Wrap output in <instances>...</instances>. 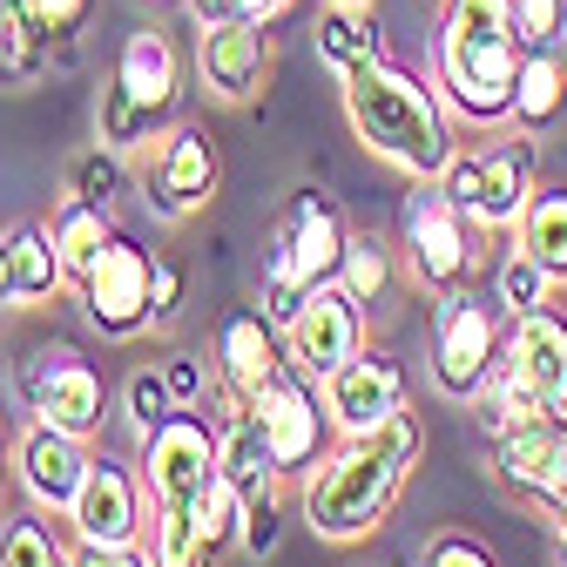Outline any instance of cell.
I'll use <instances>...</instances> for the list:
<instances>
[{"mask_svg": "<svg viewBox=\"0 0 567 567\" xmlns=\"http://www.w3.org/2000/svg\"><path fill=\"white\" fill-rule=\"evenodd\" d=\"M89 460L95 446L82 433H68V425H48V419H28L14 433V480L28 493V507L68 520V507H75V493L89 480Z\"/></svg>", "mask_w": 567, "mask_h": 567, "instance_id": "15", "label": "cell"}, {"mask_svg": "<svg viewBox=\"0 0 567 567\" xmlns=\"http://www.w3.org/2000/svg\"><path fill=\"white\" fill-rule=\"evenodd\" d=\"M331 8H379V0H331Z\"/></svg>", "mask_w": 567, "mask_h": 567, "instance_id": "48", "label": "cell"}, {"mask_svg": "<svg viewBox=\"0 0 567 567\" xmlns=\"http://www.w3.org/2000/svg\"><path fill=\"white\" fill-rule=\"evenodd\" d=\"M284 365H291V359H284V331L264 318V311H230L224 324H217V385L237 399V405H250Z\"/></svg>", "mask_w": 567, "mask_h": 567, "instance_id": "22", "label": "cell"}, {"mask_svg": "<svg viewBox=\"0 0 567 567\" xmlns=\"http://www.w3.org/2000/svg\"><path fill=\"white\" fill-rule=\"evenodd\" d=\"M14 392L28 405V419H48V425H68V433L95 440L102 419H109V379L95 372V359H82V344L68 338H48L34 344L21 372H14Z\"/></svg>", "mask_w": 567, "mask_h": 567, "instance_id": "7", "label": "cell"}, {"mask_svg": "<svg viewBox=\"0 0 567 567\" xmlns=\"http://www.w3.org/2000/svg\"><path fill=\"white\" fill-rule=\"evenodd\" d=\"M14 480V433H8V419H0V493H8Z\"/></svg>", "mask_w": 567, "mask_h": 567, "instance_id": "46", "label": "cell"}, {"mask_svg": "<svg viewBox=\"0 0 567 567\" xmlns=\"http://www.w3.org/2000/svg\"><path fill=\"white\" fill-rule=\"evenodd\" d=\"M425 453V425L419 412L405 405L399 419H385L379 433H351L338 440L298 486V507H305V527L331 547H351V540H372L385 527V514L399 507V493L412 480Z\"/></svg>", "mask_w": 567, "mask_h": 567, "instance_id": "1", "label": "cell"}, {"mask_svg": "<svg viewBox=\"0 0 567 567\" xmlns=\"http://www.w3.org/2000/svg\"><path fill=\"white\" fill-rule=\"evenodd\" d=\"M163 379H169V392H176L183 405H203V392H209V379H203V365H196V359H169V365H163Z\"/></svg>", "mask_w": 567, "mask_h": 567, "instance_id": "43", "label": "cell"}, {"mask_svg": "<svg viewBox=\"0 0 567 567\" xmlns=\"http://www.w3.org/2000/svg\"><path fill=\"white\" fill-rule=\"evenodd\" d=\"M183 14H189L196 34H203V28H224V21H244V14H237V0H183Z\"/></svg>", "mask_w": 567, "mask_h": 567, "instance_id": "44", "label": "cell"}, {"mask_svg": "<svg viewBox=\"0 0 567 567\" xmlns=\"http://www.w3.org/2000/svg\"><path fill=\"white\" fill-rule=\"evenodd\" d=\"M311 41H318V54L338 68V75H351V68H365V61H379L385 54V28H379V14L372 8H318V28H311Z\"/></svg>", "mask_w": 567, "mask_h": 567, "instance_id": "23", "label": "cell"}, {"mask_svg": "<svg viewBox=\"0 0 567 567\" xmlns=\"http://www.w3.org/2000/svg\"><path fill=\"white\" fill-rule=\"evenodd\" d=\"M554 291L560 284L527 257V250H507L501 257V277H493V298H501V311L507 318H520V311H540V305H554Z\"/></svg>", "mask_w": 567, "mask_h": 567, "instance_id": "31", "label": "cell"}, {"mask_svg": "<svg viewBox=\"0 0 567 567\" xmlns=\"http://www.w3.org/2000/svg\"><path fill=\"white\" fill-rule=\"evenodd\" d=\"M189 527H196V547H203L209 560H224V554L244 540V501H237V486H230L224 473L189 501Z\"/></svg>", "mask_w": 567, "mask_h": 567, "instance_id": "30", "label": "cell"}, {"mask_svg": "<svg viewBox=\"0 0 567 567\" xmlns=\"http://www.w3.org/2000/svg\"><path fill=\"white\" fill-rule=\"evenodd\" d=\"M224 189V156H217V135L203 122H169L156 135V156L142 169V209L156 224H189L203 217Z\"/></svg>", "mask_w": 567, "mask_h": 567, "instance_id": "8", "label": "cell"}, {"mask_svg": "<svg viewBox=\"0 0 567 567\" xmlns=\"http://www.w3.org/2000/svg\"><path fill=\"white\" fill-rule=\"evenodd\" d=\"M277 514H284V507H250V514H244V540H237V547L264 560V554L277 547Z\"/></svg>", "mask_w": 567, "mask_h": 567, "instance_id": "42", "label": "cell"}, {"mask_svg": "<svg viewBox=\"0 0 567 567\" xmlns=\"http://www.w3.org/2000/svg\"><path fill=\"white\" fill-rule=\"evenodd\" d=\"M156 135H163V122L150 109H142L135 95H122L115 82H102V102H95V142L102 150L135 156V150H156Z\"/></svg>", "mask_w": 567, "mask_h": 567, "instance_id": "29", "label": "cell"}, {"mask_svg": "<svg viewBox=\"0 0 567 567\" xmlns=\"http://www.w3.org/2000/svg\"><path fill=\"white\" fill-rule=\"evenodd\" d=\"M501 298H480L473 284L453 298H440L433 311V385L460 405H473L493 379V365H501L507 351V324H501Z\"/></svg>", "mask_w": 567, "mask_h": 567, "instance_id": "6", "label": "cell"}, {"mask_svg": "<svg viewBox=\"0 0 567 567\" xmlns=\"http://www.w3.org/2000/svg\"><path fill=\"white\" fill-rule=\"evenodd\" d=\"M567 115V54H527L520 61V95H514V128L547 135Z\"/></svg>", "mask_w": 567, "mask_h": 567, "instance_id": "24", "label": "cell"}, {"mask_svg": "<svg viewBox=\"0 0 567 567\" xmlns=\"http://www.w3.org/2000/svg\"><path fill=\"white\" fill-rule=\"evenodd\" d=\"M344 122L365 142V156H379L405 183H433L460 150L440 82L425 89V75H412V68L392 61V54H379V61L344 75Z\"/></svg>", "mask_w": 567, "mask_h": 567, "instance_id": "2", "label": "cell"}, {"mask_svg": "<svg viewBox=\"0 0 567 567\" xmlns=\"http://www.w3.org/2000/svg\"><path fill=\"white\" fill-rule=\"evenodd\" d=\"M0 8H8V0H0Z\"/></svg>", "mask_w": 567, "mask_h": 567, "instance_id": "49", "label": "cell"}, {"mask_svg": "<svg viewBox=\"0 0 567 567\" xmlns=\"http://www.w3.org/2000/svg\"><path fill=\"white\" fill-rule=\"evenodd\" d=\"M150 277H156V250H142V237L115 230L109 250L75 277V305L102 338H142L150 318Z\"/></svg>", "mask_w": 567, "mask_h": 567, "instance_id": "10", "label": "cell"}, {"mask_svg": "<svg viewBox=\"0 0 567 567\" xmlns=\"http://www.w3.org/2000/svg\"><path fill=\"white\" fill-rule=\"evenodd\" d=\"M109 82H115L122 95H135L142 109H150V115L169 128V122H176V109H183V89H189V68H183L176 34H169V28H156V21H150V28H135V34H122Z\"/></svg>", "mask_w": 567, "mask_h": 567, "instance_id": "18", "label": "cell"}, {"mask_svg": "<svg viewBox=\"0 0 567 567\" xmlns=\"http://www.w3.org/2000/svg\"><path fill=\"white\" fill-rule=\"evenodd\" d=\"M250 412H257V425H264L277 466L291 473V480H305V473L331 453V433H338V425H331V412H324V385L305 379L298 365H284V372L250 399Z\"/></svg>", "mask_w": 567, "mask_h": 567, "instance_id": "12", "label": "cell"}, {"mask_svg": "<svg viewBox=\"0 0 567 567\" xmlns=\"http://www.w3.org/2000/svg\"><path fill=\"white\" fill-rule=\"evenodd\" d=\"M41 68H48V41L28 28V14L8 0V8H0V75H8V82H34Z\"/></svg>", "mask_w": 567, "mask_h": 567, "instance_id": "34", "label": "cell"}, {"mask_svg": "<svg viewBox=\"0 0 567 567\" xmlns=\"http://www.w3.org/2000/svg\"><path fill=\"white\" fill-rule=\"evenodd\" d=\"M0 567H75V540H61L54 514L28 507L0 520Z\"/></svg>", "mask_w": 567, "mask_h": 567, "instance_id": "26", "label": "cell"}, {"mask_svg": "<svg viewBox=\"0 0 567 567\" xmlns=\"http://www.w3.org/2000/svg\"><path fill=\"white\" fill-rule=\"evenodd\" d=\"M547 520H554V534H567V486L554 493V507H547Z\"/></svg>", "mask_w": 567, "mask_h": 567, "instance_id": "47", "label": "cell"}, {"mask_svg": "<svg viewBox=\"0 0 567 567\" xmlns=\"http://www.w3.org/2000/svg\"><path fill=\"white\" fill-rule=\"evenodd\" d=\"M68 264H61V244H54V224L28 217V224H8L0 230V311H41L68 291Z\"/></svg>", "mask_w": 567, "mask_h": 567, "instance_id": "19", "label": "cell"}, {"mask_svg": "<svg viewBox=\"0 0 567 567\" xmlns=\"http://www.w3.org/2000/svg\"><path fill=\"white\" fill-rule=\"evenodd\" d=\"M189 305V270L176 257H156V277H150V318L156 324H176Z\"/></svg>", "mask_w": 567, "mask_h": 567, "instance_id": "39", "label": "cell"}, {"mask_svg": "<svg viewBox=\"0 0 567 567\" xmlns=\"http://www.w3.org/2000/svg\"><path fill=\"white\" fill-rule=\"evenodd\" d=\"M344 244H351V224H344V209H338L324 189H298V196L270 217V230H264L257 305H264V318H270L277 331L298 318V305L318 291V284L338 277Z\"/></svg>", "mask_w": 567, "mask_h": 567, "instance_id": "3", "label": "cell"}, {"mask_svg": "<svg viewBox=\"0 0 567 567\" xmlns=\"http://www.w3.org/2000/svg\"><path fill=\"white\" fill-rule=\"evenodd\" d=\"M514 250H527L554 284H567V189H534L514 224Z\"/></svg>", "mask_w": 567, "mask_h": 567, "instance_id": "25", "label": "cell"}, {"mask_svg": "<svg viewBox=\"0 0 567 567\" xmlns=\"http://www.w3.org/2000/svg\"><path fill=\"white\" fill-rule=\"evenodd\" d=\"M405 405H412V379H405V365L392 359L385 344H365L359 359H344V365L324 379V412H331V425H338V440L379 433V425L399 419Z\"/></svg>", "mask_w": 567, "mask_h": 567, "instance_id": "14", "label": "cell"}, {"mask_svg": "<svg viewBox=\"0 0 567 567\" xmlns=\"http://www.w3.org/2000/svg\"><path fill=\"white\" fill-rule=\"evenodd\" d=\"M446 28L480 34V41H507L514 34V0H446Z\"/></svg>", "mask_w": 567, "mask_h": 567, "instance_id": "37", "label": "cell"}, {"mask_svg": "<svg viewBox=\"0 0 567 567\" xmlns=\"http://www.w3.org/2000/svg\"><path fill=\"white\" fill-rule=\"evenodd\" d=\"M520 61L527 48L507 34V41H480V34H460L440 21V95L453 109V122L466 128H486L501 135L514 128V95H520Z\"/></svg>", "mask_w": 567, "mask_h": 567, "instance_id": "5", "label": "cell"}, {"mask_svg": "<svg viewBox=\"0 0 567 567\" xmlns=\"http://www.w3.org/2000/svg\"><path fill=\"white\" fill-rule=\"evenodd\" d=\"M75 567H156L150 540H128V547H89L75 540Z\"/></svg>", "mask_w": 567, "mask_h": 567, "instance_id": "41", "label": "cell"}, {"mask_svg": "<svg viewBox=\"0 0 567 567\" xmlns=\"http://www.w3.org/2000/svg\"><path fill=\"white\" fill-rule=\"evenodd\" d=\"M480 244H486V230L440 183H412V196L399 209V257H405V277L419 284L425 298L466 291L473 270H480Z\"/></svg>", "mask_w": 567, "mask_h": 567, "instance_id": "4", "label": "cell"}, {"mask_svg": "<svg viewBox=\"0 0 567 567\" xmlns=\"http://www.w3.org/2000/svg\"><path fill=\"white\" fill-rule=\"evenodd\" d=\"M514 41L527 54H567V0H514Z\"/></svg>", "mask_w": 567, "mask_h": 567, "instance_id": "35", "label": "cell"}, {"mask_svg": "<svg viewBox=\"0 0 567 567\" xmlns=\"http://www.w3.org/2000/svg\"><path fill=\"white\" fill-rule=\"evenodd\" d=\"M270 28L264 21H224V28H203L196 34V82L209 102H224V109H244L264 95L270 82Z\"/></svg>", "mask_w": 567, "mask_h": 567, "instance_id": "17", "label": "cell"}, {"mask_svg": "<svg viewBox=\"0 0 567 567\" xmlns=\"http://www.w3.org/2000/svg\"><path fill=\"white\" fill-rule=\"evenodd\" d=\"M392 277H399V257H392V244H385V237H372V230H351V244H344V264H338V277H331V284H344V291H351V298H359V305L372 311V305H385Z\"/></svg>", "mask_w": 567, "mask_h": 567, "instance_id": "28", "label": "cell"}, {"mask_svg": "<svg viewBox=\"0 0 567 567\" xmlns=\"http://www.w3.org/2000/svg\"><path fill=\"white\" fill-rule=\"evenodd\" d=\"M14 8H21V14H28V28L54 48V41H75V34L89 28L95 0H14Z\"/></svg>", "mask_w": 567, "mask_h": 567, "instance_id": "36", "label": "cell"}, {"mask_svg": "<svg viewBox=\"0 0 567 567\" xmlns=\"http://www.w3.org/2000/svg\"><path fill=\"white\" fill-rule=\"evenodd\" d=\"M365 351V305L344 291V284H318V291L298 305V318L284 324V359H291L305 379H331L344 359Z\"/></svg>", "mask_w": 567, "mask_h": 567, "instance_id": "13", "label": "cell"}, {"mask_svg": "<svg viewBox=\"0 0 567 567\" xmlns=\"http://www.w3.org/2000/svg\"><path fill=\"white\" fill-rule=\"evenodd\" d=\"M291 8H298V0H237V14H244V21H264V28H270V21H284Z\"/></svg>", "mask_w": 567, "mask_h": 567, "instance_id": "45", "label": "cell"}, {"mask_svg": "<svg viewBox=\"0 0 567 567\" xmlns=\"http://www.w3.org/2000/svg\"><path fill=\"white\" fill-rule=\"evenodd\" d=\"M419 567H501V554H493L480 534L446 527V534H433V540L419 547Z\"/></svg>", "mask_w": 567, "mask_h": 567, "instance_id": "38", "label": "cell"}, {"mask_svg": "<svg viewBox=\"0 0 567 567\" xmlns=\"http://www.w3.org/2000/svg\"><path fill=\"white\" fill-rule=\"evenodd\" d=\"M534 169H540L534 135L480 142V196H473V224H480L486 237H501V230L520 224V209L534 203Z\"/></svg>", "mask_w": 567, "mask_h": 567, "instance_id": "21", "label": "cell"}, {"mask_svg": "<svg viewBox=\"0 0 567 567\" xmlns=\"http://www.w3.org/2000/svg\"><path fill=\"white\" fill-rule=\"evenodd\" d=\"M48 224H54V244H61V264H68V277H82V270H89V264L109 250V237H115V209L61 196Z\"/></svg>", "mask_w": 567, "mask_h": 567, "instance_id": "27", "label": "cell"}, {"mask_svg": "<svg viewBox=\"0 0 567 567\" xmlns=\"http://www.w3.org/2000/svg\"><path fill=\"white\" fill-rule=\"evenodd\" d=\"M183 399L169 392V379L156 372V365H142V372H128V385H122V425H128V433L135 440H150L156 433V425L176 412Z\"/></svg>", "mask_w": 567, "mask_h": 567, "instance_id": "33", "label": "cell"}, {"mask_svg": "<svg viewBox=\"0 0 567 567\" xmlns=\"http://www.w3.org/2000/svg\"><path fill=\"white\" fill-rule=\"evenodd\" d=\"M135 466L156 507H189L217 480V419L203 405H176L150 440H135Z\"/></svg>", "mask_w": 567, "mask_h": 567, "instance_id": "9", "label": "cell"}, {"mask_svg": "<svg viewBox=\"0 0 567 567\" xmlns=\"http://www.w3.org/2000/svg\"><path fill=\"white\" fill-rule=\"evenodd\" d=\"M501 365H507L514 379H527V385L547 399V419L567 425V318H560L554 305L507 318V351H501Z\"/></svg>", "mask_w": 567, "mask_h": 567, "instance_id": "20", "label": "cell"}, {"mask_svg": "<svg viewBox=\"0 0 567 567\" xmlns=\"http://www.w3.org/2000/svg\"><path fill=\"white\" fill-rule=\"evenodd\" d=\"M122 189H128V156L102 150V142L68 163V196H75V203H102V209H115Z\"/></svg>", "mask_w": 567, "mask_h": 567, "instance_id": "32", "label": "cell"}, {"mask_svg": "<svg viewBox=\"0 0 567 567\" xmlns=\"http://www.w3.org/2000/svg\"><path fill=\"white\" fill-rule=\"evenodd\" d=\"M460 209H466V217H473V196H480V142H473V150H466V142H460V150H453V163L433 176Z\"/></svg>", "mask_w": 567, "mask_h": 567, "instance_id": "40", "label": "cell"}, {"mask_svg": "<svg viewBox=\"0 0 567 567\" xmlns=\"http://www.w3.org/2000/svg\"><path fill=\"white\" fill-rule=\"evenodd\" d=\"M156 501L142 486V466L122 453H95L89 480L68 507V540H89V547H128V540H150Z\"/></svg>", "mask_w": 567, "mask_h": 567, "instance_id": "11", "label": "cell"}, {"mask_svg": "<svg viewBox=\"0 0 567 567\" xmlns=\"http://www.w3.org/2000/svg\"><path fill=\"white\" fill-rule=\"evenodd\" d=\"M493 486L520 507H554V493L567 486V425L560 419H534V425H507L493 433Z\"/></svg>", "mask_w": 567, "mask_h": 567, "instance_id": "16", "label": "cell"}]
</instances>
